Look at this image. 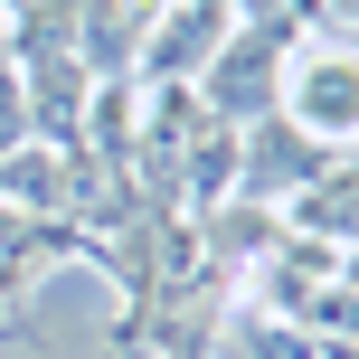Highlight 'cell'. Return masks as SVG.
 Returning a JSON list of instances; mask_svg holds the SVG:
<instances>
[{
	"label": "cell",
	"instance_id": "1",
	"mask_svg": "<svg viewBox=\"0 0 359 359\" xmlns=\"http://www.w3.org/2000/svg\"><path fill=\"white\" fill-rule=\"evenodd\" d=\"M284 114L322 151L359 142V38H303L284 67Z\"/></svg>",
	"mask_w": 359,
	"mask_h": 359
}]
</instances>
